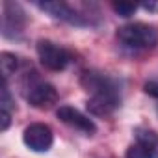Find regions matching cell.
<instances>
[{
  "label": "cell",
  "instance_id": "1",
  "mask_svg": "<svg viewBox=\"0 0 158 158\" xmlns=\"http://www.w3.org/2000/svg\"><path fill=\"white\" fill-rule=\"evenodd\" d=\"M82 86L91 95L88 101V108L95 115H110L119 108L121 95L119 88L112 76L97 71H86L80 78Z\"/></svg>",
  "mask_w": 158,
  "mask_h": 158
},
{
  "label": "cell",
  "instance_id": "2",
  "mask_svg": "<svg viewBox=\"0 0 158 158\" xmlns=\"http://www.w3.org/2000/svg\"><path fill=\"white\" fill-rule=\"evenodd\" d=\"M117 39L130 50H149L158 43V34L145 23H130L117 30Z\"/></svg>",
  "mask_w": 158,
  "mask_h": 158
},
{
  "label": "cell",
  "instance_id": "3",
  "mask_svg": "<svg viewBox=\"0 0 158 158\" xmlns=\"http://www.w3.org/2000/svg\"><path fill=\"white\" fill-rule=\"evenodd\" d=\"M24 97L34 108H50L58 102L56 88L45 80H39L37 76H26Z\"/></svg>",
  "mask_w": 158,
  "mask_h": 158
},
{
  "label": "cell",
  "instance_id": "4",
  "mask_svg": "<svg viewBox=\"0 0 158 158\" xmlns=\"http://www.w3.org/2000/svg\"><path fill=\"white\" fill-rule=\"evenodd\" d=\"M37 56L41 65L48 71H63L73 61L71 50L48 39H41L37 43Z\"/></svg>",
  "mask_w": 158,
  "mask_h": 158
},
{
  "label": "cell",
  "instance_id": "5",
  "mask_svg": "<svg viewBox=\"0 0 158 158\" xmlns=\"http://www.w3.org/2000/svg\"><path fill=\"white\" fill-rule=\"evenodd\" d=\"M35 6L39 10L47 11L48 15H52L54 19H60L63 23L73 24V26H88V24H91V21L84 13H80L78 10H74L67 2H58V0H54V2H37Z\"/></svg>",
  "mask_w": 158,
  "mask_h": 158
},
{
  "label": "cell",
  "instance_id": "6",
  "mask_svg": "<svg viewBox=\"0 0 158 158\" xmlns=\"http://www.w3.org/2000/svg\"><path fill=\"white\" fill-rule=\"evenodd\" d=\"M23 141L34 152H47L54 143L52 128L45 123H32L23 132Z\"/></svg>",
  "mask_w": 158,
  "mask_h": 158
},
{
  "label": "cell",
  "instance_id": "7",
  "mask_svg": "<svg viewBox=\"0 0 158 158\" xmlns=\"http://www.w3.org/2000/svg\"><path fill=\"white\" fill-rule=\"evenodd\" d=\"M24 23H26V17L19 4H13V2L2 4V34H4V37L13 39L19 34H23Z\"/></svg>",
  "mask_w": 158,
  "mask_h": 158
},
{
  "label": "cell",
  "instance_id": "8",
  "mask_svg": "<svg viewBox=\"0 0 158 158\" xmlns=\"http://www.w3.org/2000/svg\"><path fill=\"white\" fill-rule=\"evenodd\" d=\"M56 115H58V119L61 123L73 127L74 130H80V132H84L88 136L97 132V125L93 123V119H89L86 114H82L80 110H76L73 106H60Z\"/></svg>",
  "mask_w": 158,
  "mask_h": 158
},
{
  "label": "cell",
  "instance_id": "9",
  "mask_svg": "<svg viewBox=\"0 0 158 158\" xmlns=\"http://www.w3.org/2000/svg\"><path fill=\"white\" fill-rule=\"evenodd\" d=\"M13 99L11 93L8 89V82H4L2 86V95H0V119H2V125H0V130H8L10 123H11V115H13Z\"/></svg>",
  "mask_w": 158,
  "mask_h": 158
},
{
  "label": "cell",
  "instance_id": "10",
  "mask_svg": "<svg viewBox=\"0 0 158 158\" xmlns=\"http://www.w3.org/2000/svg\"><path fill=\"white\" fill-rule=\"evenodd\" d=\"M0 63H2V74H4V82H8V78L11 74H15L21 67V60L19 56L11 54V52H2L0 54Z\"/></svg>",
  "mask_w": 158,
  "mask_h": 158
},
{
  "label": "cell",
  "instance_id": "11",
  "mask_svg": "<svg viewBox=\"0 0 158 158\" xmlns=\"http://www.w3.org/2000/svg\"><path fill=\"white\" fill-rule=\"evenodd\" d=\"M136 141L143 143L154 154V158H158V134L156 132L147 130V128H139V130H136Z\"/></svg>",
  "mask_w": 158,
  "mask_h": 158
},
{
  "label": "cell",
  "instance_id": "12",
  "mask_svg": "<svg viewBox=\"0 0 158 158\" xmlns=\"http://www.w3.org/2000/svg\"><path fill=\"white\" fill-rule=\"evenodd\" d=\"M127 158H154V154L139 141H134L128 151H127Z\"/></svg>",
  "mask_w": 158,
  "mask_h": 158
},
{
  "label": "cell",
  "instance_id": "13",
  "mask_svg": "<svg viewBox=\"0 0 158 158\" xmlns=\"http://www.w3.org/2000/svg\"><path fill=\"white\" fill-rule=\"evenodd\" d=\"M112 8H114V11H115V13H119L121 17H130V15L138 10V6H136V4H127V2L112 4Z\"/></svg>",
  "mask_w": 158,
  "mask_h": 158
},
{
  "label": "cell",
  "instance_id": "14",
  "mask_svg": "<svg viewBox=\"0 0 158 158\" xmlns=\"http://www.w3.org/2000/svg\"><path fill=\"white\" fill-rule=\"evenodd\" d=\"M143 89H145L147 95L158 99V78H151V80H147L145 86H143Z\"/></svg>",
  "mask_w": 158,
  "mask_h": 158
},
{
  "label": "cell",
  "instance_id": "15",
  "mask_svg": "<svg viewBox=\"0 0 158 158\" xmlns=\"http://www.w3.org/2000/svg\"><path fill=\"white\" fill-rule=\"evenodd\" d=\"M141 8L147 11H158V2H149V4H143Z\"/></svg>",
  "mask_w": 158,
  "mask_h": 158
}]
</instances>
